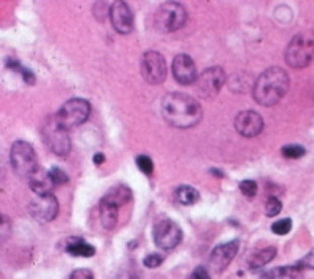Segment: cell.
I'll return each instance as SVG.
<instances>
[{"label":"cell","instance_id":"obj_1","mask_svg":"<svg viewBox=\"0 0 314 279\" xmlns=\"http://www.w3.org/2000/svg\"><path fill=\"white\" fill-rule=\"evenodd\" d=\"M162 117L165 122L175 128H192L196 127L203 116L202 105L182 92L167 94L160 103Z\"/></svg>","mask_w":314,"mask_h":279},{"label":"cell","instance_id":"obj_2","mask_svg":"<svg viewBox=\"0 0 314 279\" xmlns=\"http://www.w3.org/2000/svg\"><path fill=\"white\" fill-rule=\"evenodd\" d=\"M290 80L286 70L281 67H270L257 77L253 84V97L259 105L273 106L289 91Z\"/></svg>","mask_w":314,"mask_h":279},{"label":"cell","instance_id":"obj_3","mask_svg":"<svg viewBox=\"0 0 314 279\" xmlns=\"http://www.w3.org/2000/svg\"><path fill=\"white\" fill-rule=\"evenodd\" d=\"M132 200V190L124 184H117L111 187L103 195L99 205L100 211V222L103 229L113 230L119 221V210L127 205Z\"/></svg>","mask_w":314,"mask_h":279},{"label":"cell","instance_id":"obj_4","mask_svg":"<svg viewBox=\"0 0 314 279\" xmlns=\"http://www.w3.org/2000/svg\"><path fill=\"white\" fill-rule=\"evenodd\" d=\"M314 59V32H300L289 41L284 60L292 68H305Z\"/></svg>","mask_w":314,"mask_h":279},{"label":"cell","instance_id":"obj_5","mask_svg":"<svg viewBox=\"0 0 314 279\" xmlns=\"http://www.w3.org/2000/svg\"><path fill=\"white\" fill-rule=\"evenodd\" d=\"M10 165L19 178L30 179V176L38 170V160L34 146L24 140L15 142L10 148Z\"/></svg>","mask_w":314,"mask_h":279},{"label":"cell","instance_id":"obj_6","mask_svg":"<svg viewBox=\"0 0 314 279\" xmlns=\"http://www.w3.org/2000/svg\"><path fill=\"white\" fill-rule=\"evenodd\" d=\"M187 23V12L178 2H165L162 4L154 15V26L157 30L165 32H176Z\"/></svg>","mask_w":314,"mask_h":279},{"label":"cell","instance_id":"obj_7","mask_svg":"<svg viewBox=\"0 0 314 279\" xmlns=\"http://www.w3.org/2000/svg\"><path fill=\"white\" fill-rule=\"evenodd\" d=\"M41 135H43V140H45V143L48 145V148L56 156L64 157L70 153L72 145H70L69 130L57 121L56 114L49 116L45 121L41 128Z\"/></svg>","mask_w":314,"mask_h":279},{"label":"cell","instance_id":"obj_8","mask_svg":"<svg viewBox=\"0 0 314 279\" xmlns=\"http://www.w3.org/2000/svg\"><path fill=\"white\" fill-rule=\"evenodd\" d=\"M91 114V105L84 99H70L60 106V110L56 113L57 121L70 130L73 127H78L88 121Z\"/></svg>","mask_w":314,"mask_h":279},{"label":"cell","instance_id":"obj_9","mask_svg":"<svg viewBox=\"0 0 314 279\" xmlns=\"http://www.w3.org/2000/svg\"><path fill=\"white\" fill-rule=\"evenodd\" d=\"M142 77L149 84H160L167 78V62L157 51H146L140 62Z\"/></svg>","mask_w":314,"mask_h":279},{"label":"cell","instance_id":"obj_10","mask_svg":"<svg viewBox=\"0 0 314 279\" xmlns=\"http://www.w3.org/2000/svg\"><path fill=\"white\" fill-rule=\"evenodd\" d=\"M153 237L156 246L160 249H175L182 240V230L179 225L171 219H160L154 224Z\"/></svg>","mask_w":314,"mask_h":279},{"label":"cell","instance_id":"obj_11","mask_svg":"<svg viewBox=\"0 0 314 279\" xmlns=\"http://www.w3.org/2000/svg\"><path fill=\"white\" fill-rule=\"evenodd\" d=\"M225 83V72L221 67L207 68L196 81V91L202 99H213L219 94Z\"/></svg>","mask_w":314,"mask_h":279},{"label":"cell","instance_id":"obj_12","mask_svg":"<svg viewBox=\"0 0 314 279\" xmlns=\"http://www.w3.org/2000/svg\"><path fill=\"white\" fill-rule=\"evenodd\" d=\"M29 213L40 222H51L59 213V201L52 194L35 195V198L29 203Z\"/></svg>","mask_w":314,"mask_h":279},{"label":"cell","instance_id":"obj_13","mask_svg":"<svg viewBox=\"0 0 314 279\" xmlns=\"http://www.w3.org/2000/svg\"><path fill=\"white\" fill-rule=\"evenodd\" d=\"M110 21L116 32L122 35L131 34L134 30V13L122 0H116L110 7Z\"/></svg>","mask_w":314,"mask_h":279},{"label":"cell","instance_id":"obj_14","mask_svg":"<svg viewBox=\"0 0 314 279\" xmlns=\"http://www.w3.org/2000/svg\"><path fill=\"white\" fill-rule=\"evenodd\" d=\"M235 128L236 132L246 136V138H254L264 130V119L257 111L246 110L238 113L235 117Z\"/></svg>","mask_w":314,"mask_h":279},{"label":"cell","instance_id":"obj_15","mask_svg":"<svg viewBox=\"0 0 314 279\" xmlns=\"http://www.w3.org/2000/svg\"><path fill=\"white\" fill-rule=\"evenodd\" d=\"M238 249H240V241L233 240L225 244H219L211 251L210 255V265L216 273L224 271L229 263L235 259V255L238 254Z\"/></svg>","mask_w":314,"mask_h":279},{"label":"cell","instance_id":"obj_16","mask_svg":"<svg viewBox=\"0 0 314 279\" xmlns=\"http://www.w3.org/2000/svg\"><path fill=\"white\" fill-rule=\"evenodd\" d=\"M171 73H173V77H175V80L182 86L194 84L199 78L196 63H194V60L186 54H178L173 59Z\"/></svg>","mask_w":314,"mask_h":279},{"label":"cell","instance_id":"obj_17","mask_svg":"<svg viewBox=\"0 0 314 279\" xmlns=\"http://www.w3.org/2000/svg\"><path fill=\"white\" fill-rule=\"evenodd\" d=\"M29 186L32 190H34L35 195L52 194L54 187H56V184H54V181L49 175V170H41V168H38L35 173L30 176Z\"/></svg>","mask_w":314,"mask_h":279},{"label":"cell","instance_id":"obj_18","mask_svg":"<svg viewBox=\"0 0 314 279\" xmlns=\"http://www.w3.org/2000/svg\"><path fill=\"white\" fill-rule=\"evenodd\" d=\"M261 279H303V273L297 265L276 266L262 273Z\"/></svg>","mask_w":314,"mask_h":279},{"label":"cell","instance_id":"obj_19","mask_svg":"<svg viewBox=\"0 0 314 279\" xmlns=\"http://www.w3.org/2000/svg\"><path fill=\"white\" fill-rule=\"evenodd\" d=\"M66 251L67 254L75 255V257H92L95 254L94 246L88 244L81 238H75V237L66 241Z\"/></svg>","mask_w":314,"mask_h":279},{"label":"cell","instance_id":"obj_20","mask_svg":"<svg viewBox=\"0 0 314 279\" xmlns=\"http://www.w3.org/2000/svg\"><path fill=\"white\" fill-rule=\"evenodd\" d=\"M275 255H276V248H273V246H268V248L257 251L249 257V260H247L249 268H251L253 271H256V270H259V268H262L267 263L272 262L275 259Z\"/></svg>","mask_w":314,"mask_h":279},{"label":"cell","instance_id":"obj_21","mask_svg":"<svg viewBox=\"0 0 314 279\" xmlns=\"http://www.w3.org/2000/svg\"><path fill=\"white\" fill-rule=\"evenodd\" d=\"M176 200L181 203V205L184 206H191L194 205V203H197L200 195H199V192L194 189L192 186H179L176 189V194H175Z\"/></svg>","mask_w":314,"mask_h":279},{"label":"cell","instance_id":"obj_22","mask_svg":"<svg viewBox=\"0 0 314 279\" xmlns=\"http://www.w3.org/2000/svg\"><path fill=\"white\" fill-rule=\"evenodd\" d=\"M227 84H229L230 91H235V92H244L246 89H249V78L246 77V75H232V77L229 78V81H227Z\"/></svg>","mask_w":314,"mask_h":279},{"label":"cell","instance_id":"obj_23","mask_svg":"<svg viewBox=\"0 0 314 279\" xmlns=\"http://www.w3.org/2000/svg\"><path fill=\"white\" fill-rule=\"evenodd\" d=\"M281 153L287 159H300L306 154V149L300 145H287V146H283Z\"/></svg>","mask_w":314,"mask_h":279},{"label":"cell","instance_id":"obj_24","mask_svg":"<svg viewBox=\"0 0 314 279\" xmlns=\"http://www.w3.org/2000/svg\"><path fill=\"white\" fill-rule=\"evenodd\" d=\"M5 65H7L8 68H13V70H16V72H21V73H23V78H24V81H26L27 84H34V83H35V75L32 73L30 70L24 68L19 62L7 60V62H5Z\"/></svg>","mask_w":314,"mask_h":279},{"label":"cell","instance_id":"obj_25","mask_svg":"<svg viewBox=\"0 0 314 279\" xmlns=\"http://www.w3.org/2000/svg\"><path fill=\"white\" fill-rule=\"evenodd\" d=\"M281 210H283V205H281V201L276 198V197H270L265 203V214L270 218L273 216H278V214L281 213Z\"/></svg>","mask_w":314,"mask_h":279},{"label":"cell","instance_id":"obj_26","mask_svg":"<svg viewBox=\"0 0 314 279\" xmlns=\"http://www.w3.org/2000/svg\"><path fill=\"white\" fill-rule=\"evenodd\" d=\"M290 229H292V219H289V218L279 219L272 225V232L276 235H287L290 232Z\"/></svg>","mask_w":314,"mask_h":279},{"label":"cell","instance_id":"obj_27","mask_svg":"<svg viewBox=\"0 0 314 279\" xmlns=\"http://www.w3.org/2000/svg\"><path fill=\"white\" fill-rule=\"evenodd\" d=\"M137 167L140 168V171H143L145 175H153V171H154V164H153V160H151L148 156H138L137 157Z\"/></svg>","mask_w":314,"mask_h":279},{"label":"cell","instance_id":"obj_28","mask_svg":"<svg viewBox=\"0 0 314 279\" xmlns=\"http://www.w3.org/2000/svg\"><path fill=\"white\" fill-rule=\"evenodd\" d=\"M240 190H241V194L247 198H253L256 194H257V184H256V181L253 179H244L240 182Z\"/></svg>","mask_w":314,"mask_h":279},{"label":"cell","instance_id":"obj_29","mask_svg":"<svg viewBox=\"0 0 314 279\" xmlns=\"http://www.w3.org/2000/svg\"><path fill=\"white\" fill-rule=\"evenodd\" d=\"M49 175H51V178H52L54 184H56V186H62V184H67V182H69L67 173L62 168H59V167H52L49 170Z\"/></svg>","mask_w":314,"mask_h":279},{"label":"cell","instance_id":"obj_30","mask_svg":"<svg viewBox=\"0 0 314 279\" xmlns=\"http://www.w3.org/2000/svg\"><path fill=\"white\" fill-rule=\"evenodd\" d=\"M162 262H164V257H162V255H159V254H149V255L145 257L143 265L146 268H151V270H153V268H157Z\"/></svg>","mask_w":314,"mask_h":279},{"label":"cell","instance_id":"obj_31","mask_svg":"<svg viewBox=\"0 0 314 279\" xmlns=\"http://www.w3.org/2000/svg\"><path fill=\"white\" fill-rule=\"evenodd\" d=\"M69 279H94V274L88 268H81V270H75Z\"/></svg>","mask_w":314,"mask_h":279},{"label":"cell","instance_id":"obj_32","mask_svg":"<svg viewBox=\"0 0 314 279\" xmlns=\"http://www.w3.org/2000/svg\"><path fill=\"white\" fill-rule=\"evenodd\" d=\"M297 266L300 268V270H303V268H311V270H314V251L303 257V259L297 263Z\"/></svg>","mask_w":314,"mask_h":279},{"label":"cell","instance_id":"obj_33","mask_svg":"<svg viewBox=\"0 0 314 279\" xmlns=\"http://www.w3.org/2000/svg\"><path fill=\"white\" fill-rule=\"evenodd\" d=\"M189 279H210V274H208V271L205 270L203 266H197L196 270L192 271Z\"/></svg>","mask_w":314,"mask_h":279},{"label":"cell","instance_id":"obj_34","mask_svg":"<svg viewBox=\"0 0 314 279\" xmlns=\"http://www.w3.org/2000/svg\"><path fill=\"white\" fill-rule=\"evenodd\" d=\"M94 164L95 165H102L103 162H105V156L102 154V153H95V156H94Z\"/></svg>","mask_w":314,"mask_h":279}]
</instances>
